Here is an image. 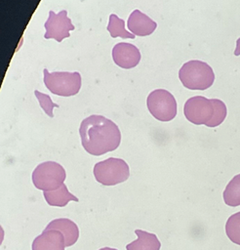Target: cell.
<instances>
[{
  "mask_svg": "<svg viewBox=\"0 0 240 250\" xmlns=\"http://www.w3.org/2000/svg\"><path fill=\"white\" fill-rule=\"evenodd\" d=\"M79 134L84 149L96 156L115 150L121 142L118 126L110 119L98 114L83 119Z\"/></svg>",
  "mask_w": 240,
  "mask_h": 250,
  "instance_id": "1",
  "label": "cell"
},
{
  "mask_svg": "<svg viewBox=\"0 0 240 250\" xmlns=\"http://www.w3.org/2000/svg\"><path fill=\"white\" fill-rule=\"evenodd\" d=\"M45 229H58L64 235L65 246L73 245L79 237V229L77 225L69 219L60 218L51 221Z\"/></svg>",
  "mask_w": 240,
  "mask_h": 250,
  "instance_id": "12",
  "label": "cell"
},
{
  "mask_svg": "<svg viewBox=\"0 0 240 250\" xmlns=\"http://www.w3.org/2000/svg\"><path fill=\"white\" fill-rule=\"evenodd\" d=\"M225 232L231 242L240 245V211L232 214L226 221Z\"/></svg>",
  "mask_w": 240,
  "mask_h": 250,
  "instance_id": "17",
  "label": "cell"
},
{
  "mask_svg": "<svg viewBox=\"0 0 240 250\" xmlns=\"http://www.w3.org/2000/svg\"><path fill=\"white\" fill-rule=\"evenodd\" d=\"M106 29L108 30V32L110 33V36L112 38L121 37V38L134 39L136 37L135 34L126 30L124 20L118 18L115 14H111L109 16V21H108Z\"/></svg>",
  "mask_w": 240,
  "mask_h": 250,
  "instance_id": "16",
  "label": "cell"
},
{
  "mask_svg": "<svg viewBox=\"0 0 240 250\" xmlns=\"http://www.w3.org/2000/svg\"><path fill=\"white\" fill-rule=\"evenodd\" d=\"M137 240L126 245L127 250H160L161 243L156 234L141 229H136Z\"/></svg>",
  "mask_w": 240,
  "mask_h": 250,
  "instance_id": "13",
  "label": "cell"
},
{
  "mask_svg": "<svg viewBox=\"0 0 240 250\" xmlns=\"http://www.w3.org/2000/svg\"><path fill=\"white\" fill-rule=\"evenodd\" d=\"M146 104L151 115L159 121H171L177 115V101L167 90H153L147 97Z\"/></svg>",
  "mask_w": 240,
  "mask_h": 250,
  "instance_id": "7",
  "label": "cell"
},
{
  "mask_svg": "<svg viewBox=\"0 0 240 250\" xmlns=\"http://www.w3.org/2000/svg\"><path fill=\"white\" fill-rule=\"evenodd\" d=\"M94 176L97 182L103 186H114L128 180L130 168L125 160L109 157L94 166Z\"/></svg>",
  "mask_w": 240,
  "mask_h": 250,
  "instance_id": "5",
  "label": "cell"
},
{
  "mask_svg": "<svg viewBox=\"0 0 240 250\" xmlns=\"http://www.w3.org/2000/svg\"><path fill=\"white\" fill-rule=\"evenodd\" d=\"M44 27L46 28L44 37L46 39L53 38L59 43L64 38L69 37V31L74 30L75 28L71 22V20L67 18V12L65 10H62L59 14L50 11L49 18L46 21Z\"/></svg>",
  "mask_w": 240,
  "mask_h": 250,
  "instance_id": "8",
  "label": "cell"
},
{
  "mask_svg": "<svg viewBox=\"0 0 240 250\" xmlns=\"http://www.w3.org/2000/svg\"><path fill=\"white\" fill-rule=\"evenodd\" d=\"M43 74L45 86L55 95L61 97L74 96L81 88V75L77 71L49 72L47 68H44Z\"/></svg>",
  "mask_w": 240,
  "mask_h": 250,
  "instance_id": "4",
  "label": "cell"
},
{
  "mask_svg": "<svg viewBox=\"0 0 240 250\" xmlns=\"http://www.w3.org/2000/svg\"><path fill=\"white\" fill-rule=\"evenodd\" d=\"M66 174L64 168L55 161H45L36 166L32 172V182L36 188L50 191L64 184Z\"/></svg>",
  "mask_w": 240,
  "mask_h": 250,
  "instance_id": "6",
  "label": "cell"
},
{
  "mask_svg": "<svg viewBox=\"0 0 240 250\" xmlns=\"http://www.w3.org/2000/svg\"><path fill=\"white\" fill-rule=\"evenodd\" d=\"M183 113L185 118L195 125L217 127L224 121L227 108L225 104L219 99L194 96L185 102Z\"/></svg>",
  "mask_w": 240,
  "mask_h": 250,
  "instance_id": "2",
  "label": "cell"
},
{
  "mask_svg": "<svg viewBox=\"0 0 240 250\" xmlns=\"http://www.w3.org/2000/svg\"><path fill=\"white\" fill-rule=\"evenodd\" d=\"M64 235L58 229H44L32 242V250H64Z\"/></svg>",
  "mask_w": 240,
  "mask_h": 250,
  "instance_id": "10",
  "label": "cell"
},
{
  "mask_svg": "<svg viewBox=\"0 0 240 250\" xmlns=\"http://www.w3.org/2000/svg\"><path fill=\"white\" fill-rule=\"evenodd\" d=\"M43 195L47 203L51 206H58V207H63L65 206L69 201L73 200L78 202L79 199L71 194L66 186L63 184L59 188L50 190V191H43Z\"/></svg>",
  "mask_w": 240,
  "mask_h": 250,
  "instance_id": "14",
  "label": "cell"
},
{
  "mask_svg": "<svg viewBox=\"0 0 240 250\" xmlns=\"http://www.w3.org/2000/svg\"><path fill=\"white\" fill-rule=\"evenodd\" d=\"M99 250H117L115 248H110V247H103V248H100Z\"/></svg>",
  "mask_w": 240,
  "mask_h": 250,
  "instance_id": "20",
  "label": "cell"
},
{
  "mask_svg": "<svg viewBox=\"0 0 240 250\" xmlns=\"http://www.w3.org/2000/svg\"><path fill=\"white\" fill-rule=\"evenodd\" d=\"M157 27V23L140 10H134L128 19L129 30L138 36L150 35Z\"/></svg>",
  "mask_w": 240,
  "mask_h": 250,
  "instance_id": "11",
  "label": "cell"
},
{
  "mask_svg": "<svg viewBox=\"0 0 240 250\" xmlns=\"http://www.w3.org/2000/svg\"><path fill=\"white\" fill-rule=\"evenodd\" d=\"M234 55L235 56H240V37L236 40V47L234 50Z\"/></svg>",
  "mask_w": 240,
  "mask_h": 250,
  "instance_id": "19",
  "label": "cell"
},
{
  "mask_svg": "<svg viewBox=\"0 0 240 250\" xmlns=\"http://www.w3.org/2000/svg\"><path fill=\"white\" fill-rule=\"evenodd\" d=\"M179 78L185 88L203 91L213 85L215 73L207 62L192 60L182 64L179 71Z\"/></svg>",
  "mask_w": 240,
  "mask_h": 250,
  "instance_id": "3",
  "label": "cell"
},
{
  "mask_svg": "<svg viewBox=\"0 0 240 250\" xmlns=\"http://www.w3.org/2000/svg\"><path fill=\"white\" fill-rule=\"evenodd\" d=\"M34 95L36 96L41 107L43 108V110L50 116V117H54L53 114V108L54 107H59V105L55 103L52 102L51 98L49 95L47 94H43L37 90L34 91Z\"/></svg>",
  "mask_w": 240,
  "mask_h": 250,
  "instance_id": "18",
  "label": "cell"
},
{
  "mask_svg": "<svg viewBox=\"0 0 240 250\" xmlns=\"http://www.w3.org/2000/svg\"><path fill=\"white\" fill-rule=\"evenodd\" d=\"M222 196L226 205L231 207L240 205V174L230 180L223 190Z\"/></svg>",
  "mask_w": 240,
  "mask_h": 250,
  "instance_id": "15",
  "label": "cell"
},
{
  "mask_svg": "<svg viewBox=\"0 0 240 250\" xmlns=\"http://www.w3.org/2000/svg\"><path fill=\"white\" fill-rule=\"evenodd\" d=\"M112 59L114 62L122 68H133L140 61V50L131 43H117L112 49Z\"/></svg>",
  "mask_w": 240,
  "mask_h": 250,
  "instance_id": "9",
  "label": "cell"
}]
</instances>
